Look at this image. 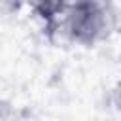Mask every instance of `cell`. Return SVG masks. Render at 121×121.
Returning <instances> with one entry per match:
<instances>
[{"mask_svg": "<svg viewBox=\"0 0 121 121\" xmlns=\"http://www.w3.org/2000/svg\"><path fill=\"white\" fill-rule=\"evenodd\" d=\"M117 28L113 0H70L62 36L81 47L108 42Z\"/></svg>", "mask_w": 121, "mask_h": 121, "instance_id": "obj_1", "label": "cell"}, {"mask_svg": "<svg viewBox=\"0 0 121 121\" xmlns=\"http://www.w3.org/2000/svg\"><path fill=\"white\" fill-rule=\"evenodd\" d=\"M70 0H30V13L49 42L62 36Z\"/></svg>", "mask_w": 121, "mask_h": 121, "instance_id": "obj_2", "label": "cell"}, {"mask_svg": "<svg viewBox=\"0 0 121 121\" xmlns=\"http://www.w3.org/2000/svg\"><path fill=\"white\" fill-rule=\"evenodd\" d=\"M25 6V0H0V19L19 13Z\"/></svg>", "mask_w": 121, "mask_h": 121, "instance_id": "obj_3", "label": "cell"}, {"mask_svg": "<svg viewBox=\"0 0 121 121\" xmlns=\"http://www.w3.org/2000/svg\"><path fill=\"white\" fill-rule=\"evenodd\" d=\"M4 108H6V102H4L2 96H0V115H2V110H4Z\"/></svg>", "mask_w": 121, "mask_h": 121, "instance_id": "obj_4", "label": "cell"}]
</instances>
